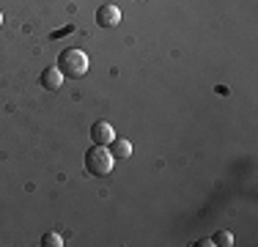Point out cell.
Instances as JSON below:
<instances>
[{
  "mask_svg": "<svg viewBox=\"0 0 258 247\" xmlns=\"http://www.w3.org/2000/svg\"><path fill=\"white\" fill-rule=\"evenodd\" d=\"M58 69L63 72V77L80 80V77H85V74H88L91 60H88V55H85L83 49L69 47V49H63V52L58 55Z\"/></svg>",
  "mask_w": 258,
  "mask_h": 247,
  "instance_id": "1",
  "label": "cell"
},
{
  "mask_svg": "<svg viewBox=\"0 0 258 247\" xmlns=\"http://www.w3.org/2000/svg\"><path fill=\"white\" fill-rule=\"evenodd\" d=\"M115 168V157L110 154L107 146H91L88 151H85V170H88V176H110Z\"/></svg>",
  "mask_w": 258,
  "mask_h": 247,
  "instance_id": "2",
  "label": "cell"
},
{
  "mask_svg": "<svg viewBox=\"0 0 258 247\" xmlns=\"http://www.w3.org/2000/svg\"><path fill=\"white\" fill-rule=\"evenodd\" d=\"M121 22V9L115 3H104L96 9V25L99 28H115Z\"/></svg>",
  "mask_w": 258,
  "mask_h": 247,
  "instance_id": "3",
  "label": "cell"
},
{
  "mask_svg": "<svg viewBox=\"0 0 258 247\" xmlns=\"http://www.w3.org/2000/svg\"><path fill=\"white\" fill-rule=\"evenodd\" d=\"M91 140H94V146H110L115 140V129L110 121H96L94 127H91Z\"/></svg>",
  "mask_w": 258,
  "mask_h": 247,
  "instance_id": "4",
  "label": "cell"
},
{
  "mask_svg": "<svg viewBox=\"0 0 258 247\" xmlns=\"http://www.w3.org/2000/svg\"><path fill=\"white\" fill-rule=\"evenodd\" d=\"M39 83H41V88H47V91H58L60 85H63V72H60L58 66H50V69L41 72Z\"/></svg>",
  "mask_w": 258,
  "mask_h": 247,
  "instance_id": "5",
  "label": "cell"
},
{
  "mask_svg": "<svg viewBox=\"0 0 258 247\" xmlns=\"http://www.w3.org/2000/svg\"><path fill=\"white\" fill-rule=\"evenodd\" d=\"M107 148H110V154H113L115 159H129L132 157V143H129L126 138H118V135H115V140Z\"/></svg>",
  "mask_w": 258,
  "mask_h": 247,
  "instance_id": "6",
  "label": "cell"
},
{
  "mask_svg": "<svg viewBox=\"0 0 258 247\" xmlns=\"http://www.w3.org/2000/svg\"><path fill=\"white\" fill-rule=\"evenodd\" d=\"M212 242H214V247H231L233 244V233L231 231H217L212 236Z\"/></svg>",
  "mask_w": 258,
  "mask_h": 247,
  "instance_id": "7",
  "label": "cell"
},
{
  "mask_svg": "<svg viewBox=\"0 0 258 247\" xmlns=\"http://www.w3.org/2000/svg\"><path fill=\"white\" fill-rule=\"evenodd\" d=\"M41 244L44 247H63V239H60V233H44V236H41Z\"/></svg>",
  "mask_w": 258,
  "mask_h": 247,
  "instance_id": "8",
  "label": "cell"
},
{
  "mask_svg": "<svg viewBox=\"0 0 258 247\" xmlns=\"http://www.w3.org/2000/svg\"><path fill=\"white\" fill-rule=\"evenodd\" d=\"M198 247H214V242H212V239H201Z\"/></svg>",
  "mask_w": 258,
  "mask_h": 247,
  "instance_id": "9",
  "label": "cell"
},
{
  "mask_svg": "<svg viewBox=\"0 0 258 247\" xmlns=\"http://www.w3.org/2000/svg\"><path fill=\"white\" fill-rule=\"evenodd\" d=\"M0 25H3V11H0Z\"/></svg>",
  "mask_w": 258,
  "mask_h": 247,
  "instance_id": "10",
  "label": "cell"
}]
</instances>
